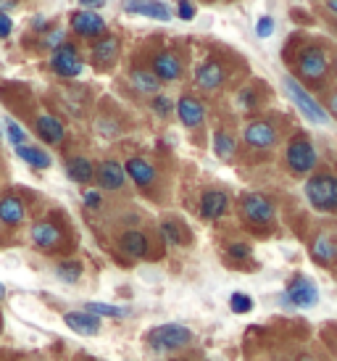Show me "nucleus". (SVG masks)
I'll return each mask as SVG.
<instances>
[{
  "mask_svg": "<svg viewBox=\"0 0 337 361\" xmlns=\"http://www.w3.org/2000/svg\"><path fill=\"white\" fill-rule=\"evenodd\" d=\"M66 177L77 185H90L95 182V164L87 156H71L66 159Z\"/></svg>",
  "mask_w": 337,
  "mask_h": 361,
  "instance_id": "obj_25",
  "label": "nucleus"
},
{
  "mask_svg": "<svg viewBox=\"0 0 337 361\" xmlns=\"http://www.w3.org/2000/svg\"><path fill=\"white\" fill-rule=\"evenodd\" d=\"M63 42H69V40H66V30L56 27V30L45 32V37H42V48H48V51L53 53L56 48H61Z\"/></svg>",
  "mask_w": 337,
  "mask_h": 361,
  "instance_id": "obj_35",
  "label": "nucleus"
},
{
  "mask_svg": "<svg viewBox=\"0 0 337 361\" xmlns=\"http://www.w3.org/2000/svg\"><path fill=\"white\" fill-rule=\"evenodd\" d=\"M19 0H0V11H6V8H11V6H16Z\"/></svg>",
  "mask_w": 337,
  "mask_h": 361,
  "instance_id": "obj_45",
  "label": "nucleus"
},
{
  "mask_svg": "<svg viewBox=\"0 0 337 361\" xmlns=\"http://www.w3.org/2000/svg\"><path fill=\"white\" fill-rule=\"evenodd\" d=\"M195 341V332L182 322H164L145 332V345L153 353H177Z\"/></svg>",
  "mask_w": 337,
  "mask_h": 361,
  "instance_id": "obj_1",
  "label": "nucleus"
},
{
  "mask_svg": "<svg viewBox=\"0 0 337 361\" xmlns=\"http://www.w3.org/2000/svg\"><path fill=\"white\" fill-rule=\"evenodd\" d=\"M3 298H6V285L0 282V301H3Z\"/></svg>",
  "mask_w": 337,
  "mask_h": 361,
  "instance_id": "obj_48",
  "label": "nucleus"
},
{
  "mask_svg": "<svg viewBox=\"0 0 337 361\" xmlns=\"http://www.w3.org/2000/svg\"><path fill=\"white\" fill-rule=\"evenodd\" d=\"M306 198L317 211H337V177L329 171H317L306 180Z\"/></svg>",
  "mask_w": 337,
  "mask_h": 361,
  "instance_id": "obj_3",
  "label": "nucleus"
},
{
  "mask_svg": "<svg viewBox=\"0 0 337 361\" xmlns=\"http://www.w3.org/2000/svg\"><path fill=\"white\" fill-rule=\"evenodd\" d=\"M327 8L332 16H337V0H327Z\"/></svg>",
  "mask_w": 337,
  "mask_h": 361,
  "instance_id": "obj_46",
  "label": "nucleus"
},
{
  "mask_svg": "<svg viewBox=\"0 0 337 361\" xmlns=\"http://www.w3.org/2000/svg\"><path fill=\"white\" fill-rule=\"evenodd\" d=\"M282 87H285V92H288V98L293 103H295V109L306 116L311 124H317V127H321V124H327L329 121V114L324 111V106L311 95V92L300 85V82L295 80V77H285L282 80Z\"/></svg>",
  "mask_w": 337,
  "mask_h": 361,
  "instance_id": "obj_4",
  "label": "nucleus"
},
{
  "mask_svg": "<svg viewBox=\"0 0 337 361\" xmlns=\"http://www.w3.org/2000/svg\"><path fill=\"white\" fill-rule=\"evenodd\" d=\"M311 259L321 264V267H332L337 261V240L327 232H321L317 235L314 240H311Z\"/></svg>",
  "mask_w": 337,
  "mask_h": 361,
  "instance_id": "obj_24",
  "label": "nucleus"
},
{
  "mask_svg": "<svg viewBox=\"0 0 337 361\" xmlns=\"http://www.w3.org/2000/svg\"><path fill=\"white\" fill-rule=\"evenodd\" d=\"M63 324H66L74 335H82V338H95V335L100 332L103 319H98V317L87 314L85 309H80V311H66V314H63Z\"/></svg>",
  "mask_w": 337,
  "mask_h": 361,
  "instance_id": "obj_19",
  "label": "nucleus"
},
{
  "mask_svg": "<svg viewBox=\"0 0 337 361\" xmlns=\"http://www.w3.org/2000/svg\"><path fill=\"white\" fill-rule=\"evenodd\" d=\"M227 256L235 261H245L253 256V248H250L248 243H232V245L227 248Z\"/></svg>",
  "mask_w": 337,
  "mask_h": 361,
  "instance_id": "obj_36",
  "label": "nucleus"
},
{
  "mask_svg": "<svg viewBox=\"0 0 337 361\" xmlns=\"http://www.w3.org/2000/svg\"><path fill=\"white\" fill-rule=\"evenodd\" d=\"M240 209V216L245 224L250 227H269L274 216H277V209H274V203L269 201L266 195H261V192H245L238 203Z\"/></svg>",
  "mask_w": 337,
  "mask_h": 361,
  "instance_id": "obj_5",
  "label": "nucleus"
},
{
  "mask_svg": "<svg viewBox=\"0 0 337 361\" xmlns=\"http://www.w3.org/2000/svg\"><path fill=\"white\" fill-rule=\"evenodd\" d=\"M229 209V195L224 190H206L200 195V219L206 221H216L221 219Z\"/></svg>",
  "mask_w": 337,
  "mask_h": 361,
  "instance_id": "obj_20",
  "label": "nucleus"
},
{
  "mask_svg": "<svg viewBox=\"0 0 337 361\" xmlns=\"http://www.w3.org/2000/svg\"><path fill=\"white\" fill-rule=\"evenodd\" d=\"M87 361H95V359H87Z\"/></svg>",
  "mask_w": 337,
  "mask_h": 361,
  "instance_id": "obj_51",
  "label": "nucleus"
},
{
  "mask_svg": "<svg viewBox=\"0 0 337 361\" xmlns=\"http://www.w3.org/2000/svg\"><path fill=\"white\" fill-rule=\"evenodd\" d=\"M3 127H6V137H8V142L13 145V148H19V145H27V130L21 127L19 121L6 119V121H3Z\"/></svg>",
  "mask_w": 337,
  "mask_h": 361,
  "instance_id": "obj_32",
  "label": "nucleus"
},
{
  "mask_svg": "<svg viewBox=\"0 0 337 361\" xmlns=\"http://www.w3.org/2000/svg\"><path fill=\"white\" fill-rule=\"evenodd\" d=\"M243 140L248 148H256V151H269V148H274L279 140V132L277 127L271 124L269 119H256L250 121L245 132H243Z\"/></svg>",
  "mask_w": 337,
  "mask_h": 361,
  "instance_id": "obj_11",
  "label": "nucleus"
},
{
  "mask_svg": "<svg viewBox=\"0 0 337 361\" xmlns=\"http://www.w3.org/2000/svg\"><path fill=\"white\" fill-rule=\"evenodd\" d=\"M159 232H161V240L166 243V245H171V248H177V245L185 243V232H182V227H179V221H174V219L161 221Z\"/></svg>",
  "mask_w": 337,
  "mask_h": 361,
  "instance_id": "obj_31",
  "label": "nucleus"
},
{
  "mask_svg": "<svg viewBox=\"0 0 337 361\" xmlns=\"http://www.w3.org/2000/svg\"><path fill=\"white\" fill-rule=\"evenodd\" d=\"M116 56H119V37H114V35H103V37H98V40H92V48H90V59H92V63L95 66H111L114 61H116Z\"/></svg>",
  "mask_w": 337,
  "mask_h": 361,
  "instance_id": "obj_22",
  "label": "nucleus"
},
{
  "mask_svg": "<svg viewBox=\"0 0 337 361\" xmlns=\"http://www.w3.org/2000/svg\"><path fill=\"white\" fill-rule=\"evenodd\" d=\"M229 309H232V314H250L253 311V298L248 293H232L229 295Z\"/></svg>",
  "mask_w": 337,
  "mask_h": 361,
  "instance_id": "obj_34",
  "label": "nucleus"
},
{
  "mask_svg": "<svg viewBox=\"0 0 337 361\" xmlns=\"http://www.w3.org/2000/svg\"><path fill=\"white\" fill-rule=\"evenodd\" d=\"M177 16L182 21H192L195 19V6L190 0H177Z\"/></svg>",
  "mask_w": 337,
  "mask_h": 361,
  "instance_id": "obj_38",
  "label": "nucleus"
},
{
  "mask_svg": "<svg viewBox=\"0 0 337 361\" xmlns=\"http://www.w3.org/2000/svg\"><path fill=\"white\" fill-rule=\"evenodd\" d=\"M327 106H329V116H335V119H337V90H332V92H329V101H327Z\"/></svg>",
  "mask_w": 337,
  "mask_h": 361,
  "instance_id": "obj_44",
  "label": "nucleus"
},
{
  "mask_svg": "<svg viewBox=\"0 0 337 361\" xmlns=\"http://www.w3.org/2000/svg\"><path fill=\"white\" fill-rule=\"evenodd\" d=\"M80 3L85 6V11H100L106 6V0H80Z\"/></svg>",
  "mask_w": 337,
  "mask_h": 361,
  "instance_id": "obj_43",
  "label": "nucleus"
},
{
  "mask_svg": "<svg viewBox=\"0 0 337 361\" xmlns=\"http://www.w3.org/2000/svg\"><path fill=\"white\" fill-rule=\"evenodd\" d=\"M177 119L182 121V127H188V130H198L203 127V121H206V106L195 98V95H179L177 101Z\"/></svg>",
  "mask_w": 337,
  "mask_h": 361,
  "instance_id": "obj_15",
  "label": "nucleus"
},
{
  "mask_svg": "<svg viewBox=\"0 0 337 361\" xmlns=\"http://www.w3.org/2000/svg\"><path fill=\"white\" fill-rule=\"evenodd\" d=\"M16 156H19L27 166H32V169H50V164H53V159H50L48 151H42L40 145H19L16 148Z\"/></svg>",
  "mask_w": 337,
  "mask_h": 361,
  "instance_id": "obj_27",
  "label": "nucleus"
},
{
  "mask_svg": "<svg viewBox=\"0 0 337 361\" xmlns=\"http://www.w3.org/2000/svg\"><path fill=\"white\" fill-rule=\"evenodd\" d=\"M85 311L92 314V317H98V319H121V317H127V309L103 301H87L85 303Z\"/></svg>",
  "mask_w": 337,
  "mask_h": 361,
  "instance_id": "obj_30",
  "label": "nucleus"
},
{
  "mask_svg": "<svg viewBox=\"0 0 337 361\" xmlns=\"http://www.w3.org/2000/svg\"><path fill=\"white\" fill-rule=\"evenodd\" d=\"M71 32L82 37V40H98L106 35V19L100 16L98 11H77V13H71V21H69Z\"/></svg>",
  "mask_w": 337,
  "mask_h": 361,
  "instance_id": "obj_10",
  "label": "nucleus"
},
{
  "mask_svg": "<svg viewBox=\"0 0 337 361\" xmlns=\"http://www.w3.org/2000/svg\"><path fill=\"white\" fill-rule=\"evenodd\" d=\"M50 69L56 71L59 77H63V80L80 77L82 69H85V61H82L80 48H77L74 42H63V45L56 48L53 56H50Z\"/></svg>",
  "mask_w": 337,
  "mask_h": 361,
  "instance_id": "obj_7",
  "label": "nucleus"
},
{
  "mask_svg": "<svg viewBox=\"0 0 337 361\" xmlns=\"http://www.w3.org/2000/svg\"><path fill=\"white\" fill-rule=\"evenodd\" d=\"M224 80H227V71H224V66L216 59L203 61L198 69H195V85L206 92H216L224 85Z\"/></svg>",
  "mask_w": 337,
  "mask_h": 361,
  "instance_id": "obj_17",
  "label": "nucleus"
},
{
  "mask_svg": "<svg viewBox=\"0 0 337 361\" xmlns=\"http://www.w3.org/2000/svg\"><path fill=\"white\" fill-rule=\"evenodd\" d=\"M24 219H27V203L13 192L0 195V224L8 230H16L24 224Z\"/></svg>",
  "mask_w": 337,
  "mask_h": 361,
  "instance_id": "obj_16",
  "label": "nucleus"
},
{
  "mask_svg": "<svg viewBox=\"0 0 337 361\" xmlns=\"http://www.w3.org/2000/svg\"><path fill=\"white\" fill-rule=\"evenodd\" d=\"M240 106H243V109H253V106H256V92L253 90H243L240 92Z\"/></svg>",
  "mask_w": 337,
  "mask_h": 361,
  "instance_id": "obj_41",
  "label": "nucleus"
},
{
  "mask_svg": "<svg viewBox=\"0 0 337 361\" xmlns=\"http://www.w3.org/2000/svg\"><path fill=\"white\" fill-rule=\"evenodd\" d=\"M53 271H56V277H59L63 285H77V282L82 280V274H85V267H82V261H77V259H63L53 267Z\"/></svg>",
  "mask_w": 337,
  "mask_h": 361,
  "instance_id": "obj_28",
  "label": "nucleus"
},
{
  "mask_svg": "<svg viewBox=\"0 0 337 361\" xmlns=\"http://www.w3.org/2000/svg\"><path fill=\"white\" fill-rule=\"evenodd\" d=\"M124 171H127V177L137 185L140 190H150V188L159 182V169L153 166V161L142 159V156H132V159H127Z\"/></svg>",
  "mask_w": 337,
  "mask_h": 361,
  "instance_id": "obj_13",
  "label": "nucleus"
},
{
  "mask_svg": "<svg viewBox=\"0 0 337 361\" xmlns=\"http://www.w3.org/2000/svg\"><path fill=\"white\" fill-rule=\"evenodd\" d=\"M317 161H319V153L314 148V142L311 137L306 135H293L288 142V148H285V164H288V169L295 174V177H306L311 171L317 169Z\"/></svg>",
  "mask_w": 337,
  "mask_h": 361,
  "instance_id": "obj_2",
  "label": "nucleus"
},
{
  "mask_svg": "<svg viewBox=\"0 0 337 361\" xmlns=\"http://www.w3.org/2000/svg\"><path fill=\"white\" fill-rule=\"evenodd\" d=\"M238 151V140H235V135L227 130H216L214 132V153H216L221 161H229Z\"/></svg>",
  "mask_w": 337,
  "mask_h": 361,
  "instance_id": "obj_29",
  "label": "nucleus"
},
{
  "mask_svg": "<svg viewBox=\"0 0 337 361\" xmlns=\"http://www.w3.org/2000/svg\"><path fill=\"white\" fill-rule=\"evenodd\" d=\"M150 71H153L156 80L164 85V82H177L179 77H182L185 66H182V59H179L174 51H161L150 61Z\"/></svg>",
  "mask_w": 337,
  "mask_h": 361,
  "instance_id": "obj_14",
  "label": "nucleus"
},
{
  "mask_svg": "<svg viewBox=\"0 0 337 361\" xmlns=\"http://www.w3.org/2000/svg\"><path fill=\"white\" fill-rule=\"evenodd\" d=\"M129 85L140 95H159L161 92V82L156 80V74L150 69H142V66H135V69L129 71Z\"/></svg>",
  "mask_w": 337,
  "mask_h": 361,
  "instance_id": "obj_26",
  "label": "nucleus"
},
{
  "mask_svg": "<svg viewBox=\"0 0 337 361\" xmlns=\"http://www.w3.org/2000/svg\"><path fill=\"white\" fill-rule=\"evenodd\" d=\"M150 109L156 111V116H161V119H168V116L177 111V103L171 101L168 95L159 92V95H153V101H150Z\"/></svg>",
  "mask_w": 337,
  "mask_h": 361,
  "instance_id": "obj_33",
  "label": "nucleus"
},
{
  "mask_svg": "<svg viewBox=\"0 0 337 361\" xmlns=\"http://www.w3.org/2000/svg\"><path fill=\"white\" fill-rule=\"evenodd\" d=\"M35 132L40 135L42 142H48V145H61V142L66 140V127H63V121L59 116H53V114H40L37 119H35Z\"/></svg>",
  "mask_w": 337,
  "mask_h": 361,
  "instance_id": "obj_21",
  "label": "nucleus"
},
{
  "mask_svg": "<svg viewBox=\"0 0 337 361\" xmlns=\"http://www.w3.org/2000/svg\"><path fill=\"white\" fill-rule=\"evenodd\" d=\"M32 30L45 35V30H48V19H45V16H35V19H32Z\"/></svg>",
  "mask_w": 337,
  "mask_h": 361,
  "instance_id": "obj_42",
  "label": "nucleus"
},
{
  "mask_svg": "<svg viewBox=\"0 0 337 361\" xmlns=\"http://www.w3.org/2000/svg\"><path fill=\"white\" fill-rule=\"evenodd\" d=\"M32 245L42 253H56L63 245V230L53 219H37L30 230Z\"/></svg>",
  "mask_w": 337,
  "mask_h": 361,
  "instance_id": "obj_9",
  "label": "nucleus"
},
{
  "mask_svg": "<svg viewBox=\"0 0 337 361\" xmlns=\"http://www.w3.org/2000/svg\"><path fill=\"white\" fill-rule=\"evenodd\" d=\"M332 71H335V77H337V56H335V61H332Z\"/></svg>",
  "mask_w": 337,
  "mask_h": 361,
  "instance_id": "obj_49",
  "label": "nucleus"
},
{
  "mask_svg": "<svg viewBox=\"0 0 337 361\" xmlns=\"http://www.w3.org/2000/svg\"><path fill=\"white\" fill-rule=\"evenodd\" d=\"M11 32H13V21L6 11H0V37H8Z\"/></svg>",
  "mask_w": 337,
  "mask_h": 361,
  "instance_id": "obj_40",
  "label": "nucleus"
},
{
  "mask_svg": "<svg viewBox=\"0 0 337 361\" xmlns=\"http://www.w3.org/2000/svg\"><path fill=\"white\" fill-rule=\"evenodd\" d=\"M95 182H98L100 190L106 192H119L127 185V171L124 164L116 159H106L95 166Z\"/></svg>",
  "mask_w": 337,
  "mask_h": 361,
  "instance_id": "obj_12",
  "label": "nucleus"
},
{
  "mask_svg": "<svg viewBox=\"0 0 337 361\" xmlns=\"http://www.w3.org/2000/svg\"><path fill=\"white\" fill-rule=\"evenodd\" d=\"M119 251L129 259H148L150 253V240L145 232L140 230H127L119 235Z\"/></svg>",
  "mask_w": 337,
  "mask_h": 361,
  "instance_id": "obj_23",
  "label": "nucleus"
},
{
  "mask_svg": "<svg viewBox=\"0 0 337 361\" xmlns=\"http://www.w3.org/2000/svg\"><path fill=\"white\" fill-rule=\"evenodd\" d=\"M121 8L127 11V13H132V16H148V19H156V21L171 19V11L161 0H121Z\"/></svg>",
  "mask_w": 337,
  "mask_h": 361,
  "instance_id": "obj_18",
  "label": "nucleus"
},
{
  "mask_svg": "<svg viewBox=\"0 0 337 361\" xmlns=\"http://www.w3.org/2000/svg\"><path fill=\"white\" fill-rule=\"evenodd\" d=\"M0 335H3V319H0Z\"/></svg>",
  "mask_w": 337,
  "mask_h": 361,
  "instance_id": "obj_50",
  "label": "nucleus"
},
{
  "mask_svg": "<svg viewBox=\"0 0 337 361\" xmlns=\"http://www.w3.org/2000/svg\"><path fill=\"white\" fill-rule=\"evenodd\" d=\"M329 71V61H327V53L324 48H319V45H308L300 51L298 56V74L303 77L306 82H321L327 77Z\"/></svg>",
  "mask_w": 337,
  "mask_h": 361,
  "instance_id": "obj_8",
  "label": "nucleus"
},
{
  "mask_svg": "<svg viewBox=\"0 0 337 361\" xmlns=\"http://www.w3.org/2000/svg\"><path fill=\"white\" fill-rule=\"evenodd\" d=\"M282 301L290 303L293 309H314L319 303V288L317 282L306 277V274H293L285 288Z\"/></svg>",
  "mask_w": 337,
  "mask_h": 361,
  "instance_id": "obj_6",
  "label": "nucleus"
},
{
  "mask_svg": "<svg viewBox=\"0 0 337 361\" xmlns=\"http://www.w3.org/2000/svg\"><path fill=\"white\" fill-rule=\"evenodd\" d=\"M82 201H85V206H87V209L98 211L100 206H103V195H100V190H85Z\"/></svg>",
  "mask_w": 337,
  "mask_h": 361,
  "instance_id": "obj_39",
  "label": "nucleus"
},
{
  "mask_svg": "<svg viewBox=\"0 0 337 361\" xmlns=\"http://www.w3.org/2000/svg\"><path fill=\"white\" fill-rule=\"evenodd\" d=\"M256 35L264 40V37H271L274 35V19L271 16H261V19L256 21Z\"/></svg>",
  "mask_w": 337,
  "mask_h": 361,
  "instance_id": "obj_37",
  "label": "nucleus"
},
{
  "mask_svg": "<svg viewBox=\"0 0 337 361\" xmlns=\"http://www.w3.org/2000/svg\"><path fill=\"white\" fill-rule=\"evenodd\" d=\"M295 361H317V359H314V356H308V353H300Z\"/></svg>",
  "mask_w": 337,
  "mask_h": 361,
  "instance_id": "obj_47",
  "label": "nucleus"
}]
</instances>
